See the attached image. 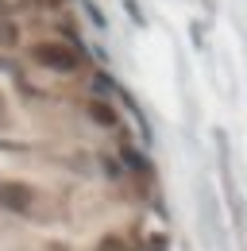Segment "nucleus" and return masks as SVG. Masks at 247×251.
<instances>
[{
    "instance_id": "1",
    "label": "nucleus",
    "mask_w": 247,
    "mask_h": 251,
    "mask_svg": "<svg viewBox=\"0 0 247 251\" xmlns=\"http://www.w3.org/2000/svg\"><path fill=\"white\" fill-rule=\"evenodd\" d=\"M31 58L39 66H47V70H58V74H70V70H77V50L74 47H66V43H35L31 47Z\"/></svg>"
},
{
    "instance_id": "2",
    "label": "nucleus",
    "mask_w": 247,
    "mask_h": 251,
    "mask_svg": "<svg viewBox=\"0 0 247 251\" xmlns=\"http://www.w3.org/2000/svg\"><path fill=\"white\" fill-rule=\"evenodd\" d=\"M0 209L8 213H27L31 209V189L24 182H0Z\"/></svg>"
},
{
    "instance_id": "3",
    "label": "nucleus",
    "mask_w": 247,
    "mask_h": 251,
    "mask_svg": "<svg viewBox=\"0 0 247 251\" xmlns=\"http://www.w3.org/2000/svg\"><path fill=\"white\" fill-rule=\"evenodd\" d=\"M89 116H93L100 127H112V124H116V112H112L108 104H100V100H93V104H89Z\"/></svg>"
},
{
    "instance_id": "4",
    "label": "nucleus",
    "mask_w": 247,
    "mask_h": 251,
    "mask_svg": "<svg viewBox=\"0 0 247 251\" xmlns=\"http://www.w3.org/2000/svg\"><path fill=\"white\" fill-rule=\"evenodd\" d=\"M16 39H20V31H16V27L8 24V20H0V47H12Z\"/></svg>"
},
{
    "instance_id": "5",
    "label": "nucleus",
    "mask_w": 247,
    "mask_h": 251,
    "mask_svg": "<svg viewBox=\"0 0 247 251\" xmlns=\"http://www.w3.org/2000/svg\"><path fill=\"white\" fill-rule=\"evenodd\" d=\"M97 251H127V248H124V244L116 240V236H104V240L97 244Z\"/></svg>"
},
{
    "instance_id": "6",
    "label": "nucleus",
    "mask_w": 247,
    "mask_h": 251,
    "mask_svg": "<svg viewBox=\"0 0 247 251\" xmlns=\"http://www.w3.org/2000/svg\"><path fill=\"white\" fill-rule=\"evenodd\" d=\"M24 0H0V12H20Z\"/></svg>"
},
{
    "instance_id": "7",
    "label": "nucleus",
    "mask_w": 247,
    "mask_h": 251,
    "mask_svg": "<svg viewBox=\"0 0 247 251\" xmlns=\"http://www.w3.org/2000/svg\"><path fill=\"white\" fill-rule=\"evenodd\" d=\"M4 112H8V104H4V97H0V124H4Z\"/></svg>"
}]
</instances>
